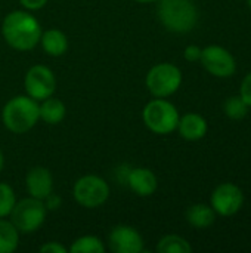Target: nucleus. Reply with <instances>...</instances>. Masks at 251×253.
<instances>
[{
	"mask_svg": "<svg viewBox=\"0 0 251 253\" xmlns=\"http://www.w3.org/2000/svg\"><path fill=\"white\" fill-rule=\"evenodd\" d=\"M46 206L43 200L30 197L15 203L10 212V222L18 231L30 234L37 231L46 219Z\"/></svg>",
	"mask_w": 251,
	"mask_h": 253,
	"instance_id": "obj_5",
	"label": "nucleus"
},
{
	"mask_svg": "<svg viewBox=\"0 0 251 253\" xmlns=\"http://www.w3.org/2000/svg\"><path fill=\"white\" fill-rule=\"evenodd\" d=\"M203 67L213 76L216 77H231L237 71V62L232 53L217 44L207 46L201 50V58H200Z\"/></svg>",
	"mask_w": 251,
	"mask_h": 253,
	"instance_id": "obj_8",
	"label": "nucleus"
},
{
	"mask_svg": "<svg viewBox=\"0 0 251 253\" xmlns=\"http://www.w3.org/2000/svg\"><path fill=\"white\" fill-rule=\"evenodd\" d=\"M25 187L31 197L44 202V199L49 197L53 191L52 173L43 166H36L28 170L25 176Z\"/></svg>",
	"mask_w": 251,
	"mask_h": 253,
	"instance_id": "obj_12",
	"label": "nucleus"
},
{
	"mask_svg": "<svg viewBox=\"0 0 251 253\" xmlns=\"http://www.w3.org/2000/svg\"><path fill=\"white\" fill-rule=\"evenodd\" d=\"M44 200H46V203H44L46 209H56V208L61 205V200H59V197H58V196H55L53 193H52L49 197H46Z\"/></svg>",
	"mask_w": 251,
	"mask_h": 253,
	"instance_id": "obj_27",
	"label": "nucleus"
},
{
	"mask_svg": "<svg viewBox=\"0 0 251 253\" xmlns=\"http://www.w3.org/2000/svg\"><path fill=\"white\" fill-rule=\"evenodd\" d=\"M135 1H139V3H152V1H158V0H135Z\"/></svg>",
	"mask_w": 251,
	"mask_h": 253,
	"instance_id": "obj_29",
	"label": "nucleus"
},
{
	"mask_svg": "<svg viewBox=\"0 0 251 253\" xmlns=\"http://www.w3.org/2000/svg\"><path fill=\"white\" fill-rule=\"evenodd\" d=\"M72 194L80 206L86 209H95L102 206L108 200L109 187L101 176L86 175L77 179L72 188Z\"/></svg>",
	"mask_w": 251,
	"mask_h": 253,
	"instance_id": "obj_7",
	"label": "nucleus"
},
{
	"mask_svg": "<svg viewBox=\"0 0 251 253\" xmlns=\"http://www.w3.org/2000/svg\"><path fill=\"white\" fill-rule=\"evenodd\" d=\"M178 129H179L180 136L185 138L186 141H198L206 136L209 126L203 116L189 113V114H185L182 119H179Z\"/></svg>",
	"mask_w": 251,
	"mask_h": 253,
	"instance_id": "obj_14",
	"label": "nucleus"
},
{
	"mask_svg": "<svg viewBox=\"0 0 251 253\" xmlns=\"http://www.w3.org/2000/svg\"><path fill=\"white\" fill-rule=\"evenodd\" d=\"M40 42H41L43 50L50 56H61L68 49L67 36L61 30H56V28H52V30L41 33Z\"/></svg>",
	"mask_w": 251,
	"mask_h": 253,
	"instance_id": "obj_15",
	"label": "nucleus"
},
{
	"mask_svg": "<svg viewBox=\"0 0 251 253\" xmlns=\"http://www.w3.org/2000/svg\"><path fill=\"white\" fill-rule=\"evenodd\" d=\"M249 105L243 101V98L238 96H231L225 102V114L232 119V120H241L249 114Z\"/></svg>",
	"mask_w": 251,
	"mask_h": 253,
	"instance_id": "obj_21",
	"label": "nucleus"
},
{
	"mask_svg": "<svg viewBox=\"0 0 251 253\" xmlns=\"http://www.w3.org/2000/svg\"><path fill=\"white\" fill-rule=\"evenodd\" d=\"M201 50H203V49L198 47L197 44H191V46H188V47L185 49L183 56H185L186 61L195 62V61H200V58H201Z\"/></svg>",
	"mask_w": 251,
	"mask_h": 253,
	"instance_id": "obj_24",
	"label": "nucleus"
},
{
	"mask_svg": "<svg viewBox=\"0 0 251 253\" xmlns=\"http://www.w3.org/2000/svg\"><path fill=\"white\" fill-rule=\"evenodd\" d=\"M244 205V194L240 187L231 182L220 184L212 194V208L220 216L235 215Z\"/></svg>",
	"mask_w": 251,
	"mask_h": 253,
	"instance_id": "obj_10",
	"label": "nucleus"
},
{
	"mask_svg": "<svg viewBox=\"0 0 251 253\" xmlns=\"http://www.w3.org/2000/svg\"><path fill=\"white\" fill-rule=\"evenodd\" d=\"M142 117L146 127L158 135L172 133L175 129H178V123L180 119L178 108L172 102L161 98L148 102L143 108Z\"/></svg>",
	"mask_w": 251,
	"mask_h": 253,
	"instance_id": "obj_4",
	"label": "nucleus"
},
{
	"mask_svg": "<svg viewBox=\"0 0 251 253\" xmlns=\"http://www.w3.org/2000/svg\"><path fill=\"white\" fill-rule=\"evenodd\" d=\"M3 165H4V159H3V154H1V151H0V172H1V169H3Z\"/></svg>",
	"mask_w": 251,
	"mask_h": 253,
	"instance_id": "obj_28",
	"label": "nucleus"
},
{
	"mask_svg": "<svg viewBox=\"0 0 251 253\" xmlns=\"http://www.w3.org/2000/svg\"><path fill=\"white\" fill-rule=\"evenodd\" d=\"M19 3L25 7V9H30V10H37V9H41L47 0H19Z\"/></svg>",
	"mask_w": 251,
	"mask_h": 253,
	"instance_id": "obj_26",
	"label": "nucleus"
},
{
	"mask_svg": "<svg viewBox=\"0 0 251 253\" xmlns=\"http://www.w3.org/2000/svg\"><path fill=\"white\" fill-rule=\"evenodd\" d=\"M15 203H16V197L12 187L9 184L0 182V218L9 216Z\"/></svg>",
	"mask_w": 251,
	"mask_h": 253,
	"instance_id": "obj_22",
	"label": "nucleus"
},
{
	"mask_svg": "<svg viewBox=\"0 0 251 253\" xmlns=\"http://www.w3.org/2000/svg\"><path fill=\"white\" fill-rule=\"evenodd\" d=\"M216 219V212L207 205H194L186 211V221L195 228H207Z\"/></svg>",
	"mask_w": 251,
	"mask_h": 253,
	"instance_id": "obj_17",
	"label": "nucleus"
},
{
	"mask_svg": "<svg viewBox=\"0 0 251 253\" xmlns=\"http://www.w3.org/2000/svg\"><path fill=\"white\" fill-rule=\"evenodd\" d=\"M65 113H67V110H65L64 102L56 98H52V96L43 99V104L38 105L40 119L47 125L61 123L65 117Z\"/></svg>",
	"mask_w": 251,
	"mask_h": 253,
	"instance_id": "obj_16",
	"label": "nucleus"
},
{
	"mask_svg": "<svg viewBox=\"0 0 251 253\" xmlns=\"http://www.w3.org/2000/svg\"><path fill=\"white\" fill-rule=\"evenodd\" d=\"M247 3H249V6H250V9H251V0H247Z\"/></svg>",
	"mask_w": 251,
	"mask_h": 253,
	"instance_id": "obj_30",
	"label": "nucleus"
},
{
	"mask_svg": "<svg viewBox=\"0 0 251 253\" xmlns=\"http://www.w3.org/2000/svg\"><path fill=\"white\" fill-rule=\"evenodd\" d=\"M240 96L243 98V101L251 107V73H249L243 83H241V89H240Z\"/></svg>",
	"mask_w": 251,
	"mask_h": 253,
	"instance_id": "obj_23",
	"label": "nucleus"
},
{
	"mask_svg": "<svg viewBox=\"0 0 251 253\" xmlns=\"http://www.w3.org/2000/svg\"><path fill=\"white\" fill-rule=\"evenodd\" d=\"M158 18L172 33L183 34L194 30L198 10L192 0H158Z\"/></svg>",
	"mask_w": 251,
	"mask_h": 253,
	"instance_id": "obj_2",
	"label": "nucleus"
},
{
	"mask_svg": "<svg viewBox=\"0 0 251 253\" xmlns=\"http://www.w3.org/2000/svg\"><path fill=\"white\" fill-rule=\"evenodd\" d=\"M157 251L160 253H191L192 246L180 236H164L157 246Z\"/></svg>",
	"mask_w": 251,
	"mask_h": 253,
	"instance_id": "obj_19",
	"label": "nucleus"
},
{
	"mask_svg": "<svg viewBox=\"0 0 251 253\" xmlns=\"http://www.w3.org/2000/svg\"><path fill=\"white\" fill-rule=\"evenodd\" d=\"M40 252L41 253H67V248H64L61 243L58 242H50V243H46L40 248Z\"/></svg>",
	"mask_w": 251,
	"mask_h": 253,
	"instance_id": "obj_25",
	"label": "nucleus"
},
{
	"mask_svg": "<svg viewBox=\"0 0 251 253\" xmlns=\"http://www.w3.org/2000/svg\"><path fill=\"white\" fill-rule=\"evenodd\" d=\"M24 84L30 98L36 101H43L53 95L56 79L50 68L44 65H34L27 71Z\"/></svg>",
	"mask_w": 251,
	"mask_h": 253,
	"instance_id": "obj_9",
	"label": "nucleus"
},
{
	"mask_svg": "<svg viewBox=\"0 0 251 253\" xmlns=\"http://www.w3.org/2000/svg\"><path fill=\"white\" fill-rule=\"evenodd\" d=\"M1 34L10 47L16 50H31L40 42L41 27L31 13L13 10L4 16Z\"/></svg>",
	"mask_w": 251,
	"mask_h": 253,
	"instance_id": "obj_1",
	"label": "nucleus"
},
{
	"mask_svg": "<svg viewBox=\"0 0 251 253\" xmlns=\"http://www.w3.org/2000/svg\"><path fill=\"white\" fill-rule=\"evenodd\" d=\"M1 119L6 129H9L10 132L25 133L33 129L40 119L38 104L36 99L25 95L15 96L4 105Z\"/></svg>",
	"mask_w": 251,
	"mask_h": 253,
	"instance_id": "obj_3",
	"label": "nucleus"
},
{
	"mask_svg": "<svg viewBox=\"0 0 251 253\" xmlns=\"http://www.w3.org/2000/svg\"><path fill=\"white\" fill-rule=\"evenodd\" d=\"M19 243L16 227L4 219H0V253H12Z\"/></svg>",
	"mask_w": 251,
	"mask_h": 253,
	"instance_id": "obj_18",
	"label": "nucleus"
},
{
	"mask_svg": "<svg viewBox=\"0 0 251 253\" xmlns=\"http://www.w3.org/2000/svg\"><path fill=\"white\" fill-rule=\"evenodd\" d=\"M70 252L72 253H104L105 252V246L104 243L95 237V236H84L77 239L71 248Z\"/></svg>",
	"mask_w": 251,
	"mask_h": 253,
	"instance_id": "obj_20",
	"label": "nucleus"
},
{
	"mask_svg": "<svg viewBox=\"0 0 251 253\" xmlns=\"http://www.w3.org/2000/svg\"><path fill=\"white\" fill-rule=\"evenodd\" d=\"M109 248L115 253H141L143 251V240L135 228L117 225L109 233Z\"/></svg>",
	"mask_w": 251,
	"mask_h": 253,
	"instance_id": "obj_11",
	"label": "nucleus"
},
{
	"mask_svg": "<svg viewBox=\"0 0 251 253\" xmlns=\"http://www.w3.org/2000/svg\"><path fill=\"white\" fill-rule=\"evenodd\" d=\"M129 187L141 197H148L155 193L158 187L157 176L146 168H136L129 173Z\"/></svg>",
	"mask_w": 251,
	"mask_h": 253,
	"instance_id": "obj_13",
	"label": "nucleus"
},
{
	"mask_svg": "<svg viewBox=\"0 0 251 253\" xmlns=\"http://www.w3.org/2000/svg\"><path fill=\"white\" fill-rule=\"evenodd\" d=\"M182 84L180 70L169 62L154 65L146 74V87L155 98L173 95Z\"/></svg>",
	"mask_w": 251,
	"mask_h": 253,
	"instance_id": "obj_6",
	"label": "nucleus"
}]
</instances>
